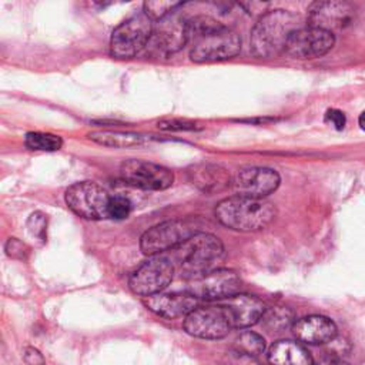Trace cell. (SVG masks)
<instances>
[{"instance_id":"cell-34","label":"cell","mask_w":365,"mask_h":365,"mask_svg":"<svg viewBox=\"0 0 365 365\" xmlns=\"http://www.w3.org/2000/svg\"><path fill=\"white\" fill-rule=\"evenodd\" d=\"M358 123H359V127L365 131V112L361 113V116H359V119H358Z\"/></svg>"},{"instance_id":"cell-20","label":"cell","mask_w":365,"mask_h":365,"mask_svg":"<svg viewBox=\"0 0 365 365\" xmlns=\"http://www.w3.org/2000/svg\"><path fill=\"white\" fill-rule=\"evenodd\" d=\"M270 365H314L308 351L291 340H280L268 348Z\"/></svg>"},{"instance_id":"cell-18","label":"cell","mask_w":365,"mask_h":365,"mask_svg":"<svg viewBox=\"0 0 365 365\" xmlns=\"http://www.w3.org/2000/svg\"><path fill=\"white\" fill-rule=\"evenodd\" d=\"M145 304L150 311L163 318H186L193 310L197 308V298L187 291L173 294L159 293L152 297H146Z\"/></svg>"},{"instance_id":"cell-28","label":"cell","mask_w":365,"mask_h":365,"mask_svg":"<svg viewBox=\"0 0 365 365\" xmlns=\"http://www.w3.org/2000/svg\"><path fill=\"white\" fill-rule=\"evenodd\" d=\"M159 128L167 130V131H193L200 130L201 127L190 120H182V119H166L159 121Z\"/></svg>"},{"instance_id":"cell-10","label":"cell","mask_w":365,"mask_h":365,"mask_svg":"<svg viewBox=\"0 0 365 365\" xmlns=\"http://www.w3.org/2000/svg\"><path fill=\"white\" fill-rule=\"evenodd\" d=\"M187 334L203 340H220L233 330L224 308L220 304L197 307L185 318Z\"/></svg>"},{"instance_id":"cell-19","label":"cell","mask_w":365,"mask_h":365,"mask_svg":"<svg viewBox=\"0 0 365 365\" xmlns=\"http://www.w3.org/2000/svg\"><path fill=\"white\" fill-rule=\"evenodd\" d=\"M189 178L193 186L206 194L225 190L227 187H232L233 182V177L223 166L211 163L192 166L189 168Z\"/></svg>"},{"instance_id":"cell-32","label":"cell","mask_w":365,"mask_h":365,"mask_svg":"<svg viewBox=\"0 0 365 365\" xmlns=\"http://www.w3.org/2000/svg\"><path fill=\"white\" fill-rule=\"evenodd\" d=\"M23 357L29 365H44V358L36 348H32V347L26 348Z\"/></svg>"},{"instance_id":"cell-31","label":"cell","mask_w":365,"mask_h":365,"mask_svg":"<svg viewBox=\"0 0 365 365\" xmlns=\"http://www.w3.org/2000/svg\"><path fill=\"white\" fill-rule=\"evenodd\" d=\"M314 365H351V364L343 355L334 352H326L314 362Z\"/></svg>"},{"instance_id":"cell-25","label":"cell","mask_w":365,"mask_h":365,"mask_svg":"<svg viewBox=\"0 0 365 365\" xmlns=\"http://www.w3.org/2000/svg\"><path fill=\"white\" fill-rule=\"evenodd\" d=\"M181 4L178 2H167V0H153V2L145 4V13L154 22V20H163L164 18L170 16L171 12H174Z\"/></svg>"},{"instance_id":"cell-15","label":"cell","mask_w":365,"mask_h":365,"mask_svg":"<svg viewBox=\"0 0 365 365\" xmlns=\"http://www.w3.org/2000/svg\"><path fill=\"white\" fill-rule=\"evenodd\" d=\"M218 304L224 308L232 327L240 330L257 324L267 311L263 300L248 294H236L220 301Z\"/></svg>"},{"instance_id":"cell-23","label":"cell","mask_w":365,"mask_h":365,"mask_svg":"<svg viewBox=\"0 0 365 365\" xmlns=\"http://www.w3.org/2000/svg\"><path fill=\"white\" fill-rule=\"evenodd\" d=\"M236 350L237 354L246 355V357H258L265 351V341L261 336L253 333V331H246L239 336L236 340Z\"/></svg>"},{"instance_id":"cell-17","label":"cell","mask_w":365,"mask_h":365,"mask_svg":"<svg viewBox=\"0 0 365 365\" xmlns=\"http://www.w3.org/2000/svg\"><path fill=\"white\" fill-rule=\"evenodd\" d=\"M337 326L331 318L324 315L304 317L293 326L296 338L310 345L328 344L337 337Z\"/></svg>"},{"instance_id":"cell-6","label":"cell","mask_w":365,"mask_h":365,"mask_svg":"<svg viewBox=\"0 0 365 365\" xmlns=\"http://www.w3.org/2000/svg\"><path fill=\"white\" fill-rule=\"evenodd\" d=\"M199 233L200 227L193 220H168L149 228L140 239V248L146 255H160L178 248Z\"/></svg>"},{"instance_id":"cell-22","label":"cell","mask_w":365,"mask_h":365,"mask_svg":"<svg viewBox=\"0 0 365 365\" xmlns=\"http://www.w3.org/2000/svg\"><path fill=\"white\" fill-rule=\"evenodd\" d=\"M25 145L33 152H58L62 149L63 140L56 134L30 131L25 137Z\"/></svg>"},{"instance_id":"cell-24","label":"cell","mask_w":365,"mask_h":365,"mask_svg":"<svg viewBox=\"0 0 365 365\" xmlns=\"http://www.w3.org/2000/svg\"><path fill=\"white\" fill-rule=\"evenodd\" d=\"M263 319L265 321L267 327L272 330H283L291 324L293 314L287 308L272 307V308H267Z\"/></svg>"},{"instance_id":"cell-4","label":"cell","mask_w":365,"mask_h":365,"mask_svg":"<svg viewBox=\"0 0 365 365\" xmlns=\"http://www.w3.org/2000/svg\"><path fill=\"white\" fill-rule=\"evenodd\" d=\"M175 250V270L187 281L200 279L206 274L218 270V265L225 255L221 240L214 234L203 232Z\"/></svg>"},{"instance_id":"cell-12","label":"cell","mask_w":365,"mask_h":365,"mask_svg":"<svg viewBox=\"0 0 365 365\" xmlns=\"http://www.w3.org/2000/svg\"><path fill=\"white\" fill-rule=\"evenodd\" d=\"M357 19L355 8L343 0H327L315 2L308 8V26L321 29L330 33L341 32L354 25Z\"/></svg>"},{"instance_id":"cell-14","label":"cell","mask_w":365,"mask_h":365,"mask_svg":"<svg viewBox=\"0 0 365 365\" xmlns=\"http://www.w3.org/2000/svg\"><path fill=\"white\" fill-rule=\"evenodd\" d=\"M280 174L268 167H246L239 170L232 182L237 196L264 199L280 187Z\"/></svg>"},{"instance_id":"cell-9","label":"cell","mask_w":365,"mask_h":365,"mask_svg":"<svg viewBox=\"0 0 365 365\" xmlns=\"http://www.w3.org/2000/svg\"><path fill=\"white\" fill-rule=\"evenodd\" d=\"M241 280L237 276V272L225 268L214 270L206 276L190 280L186 290L189 294L196 297L197 300H225L236 294H240Z\"/></svg>"},{"instance_id":"cell-5","label":"cell","mask_w":365,"mask_h":365,"mask_svg":"<svg viewBox=\"0 0 365 365\" xmlns=\"http://www.w3.org/2000/svg\"><path fill=\"white\" fill-rule=\"evenodd\" d=\"M153 20L145 13H137L121 22L112 33L110 52L117 59H131L145 51L153 37Z\"/></svg>"},{"instance_id":"cell-11","label":"cell","mask_w":365,"mask_h":365,"mask_svg":"<svg viewBox=\"0 0 365 365\" xmlns=\"http://www.w3.org/2000/svg\"><path fill=\"white\" fill-rule=\"evenodd\" d=\"M120 174L130 186L160 192L173 186L174 174L167 167L145 160H127L120 166Z\"/></svg>"},{"instance_id":"cell-13","label":"cell","mask_w":365,"mask_h":365,"mask_svg":"<svg viewBox=\"0 0 365 365\" xmlns=\"http://www.w3.org/2000/svg\"><path fill=\"white\" fill-rule=\"evenodd\" d=\"M336 46V34L317 29V27H300L296 30L286 48V53L298 60H308L323 58L333 51Z\"/></svg>"},{"instance_id":"cell-33","label":"cell","mask_w":365,"mask_h":365,"mask_svg":"<svg viewBox=\"0 0 365 365\" xmlns=\"http://www.w3.org/2000/svg\"><path fill=\"white\" fill-rule=\"evenodd\" d=\"M240 365H260L258 362H255L251 357H246V355H240Z\"/></svg>"},{"instance_id":"cell-1","label":"cell","mask_w":365,"mask_h":365,"mask_svg":"<svg viewBox=\"0 0 365 365\" xmlns=\"http://www.w3.org/2000/svg\"><path fill=\"white\" fill-rule=\"evenodd\" d=\"M189 41L194 40L190 59L194 63H215L236 58L241 52L240 36L211 18L187 20Z\"/></svg>"},{"instance_id":"cell-7","label":"cell","mask_w":365,"mask_h":365,"mask_svg":"<svg viewBox=\"0 0 365 365\" xmlns=\"http://www.w3.org/2000/svg\"><path fill=\"white\" fill-rule=\"evenodd\" d=\"M175 272L171 258L163 254L152 255L131 274L128 286L137 296L152 297L161 293L173 281Z\"/></svg>"},{"instance_id":"cell-30","label":"cell","mask_w":365,"mask_h":365,"mask_svg":"<svg viewBox=\"0 0 365 365\" xmlns=\"http://www.w3.org/2000/svg\"><path fill=\"white\" fill-rule=\"evenodd\" d=\"M326 123L333 126L336 130H343L347 124V117L341 110L330 109L326 113Z\"/></svg>"},{"instance_id":"cell-29","label":"cell","mask_w":365,"mask_h":365,"mask_svg":"<svg viewBox=\"0 0 365 365\" xmlns=\"http://www.w3.org/2000/svg\"><path fill=\"white\" fill-rule=\"evenodd\" d=\"M29 251V247L19 239H9L6 243V254L15 260H26Z\"/></svg>"},{"instance_id":"cell-2","label":"cell","mask_w":365,"mask_h":365,"mask_svg":"<svg viewBox=\"0 0 365 365\" xmlns=\"http://www.w3.org/2000/svg\"><path fill=\"white\" fill-rule=\"evenodd\" d=\"M303 27L300 18L288 11L265 12L250 34V49L258 59H276L286 53L291 34Z\"/></svg>"},{"instance_id":"cell-3","label":"cell","mask_w":365,"mask_h":365,"mask_svg":"<svg viewBox=\"0 0 365 365\" xmlns=\"http://www.w3.org/2000/svg\"><path fill=\"white\" fill-rule=\"evenodd\" d=\"M215 218L227 228L255 233L267 228L277 215V208L264 199L233 196L221 200L214 210Z\"/></svg>"},{"instance_id":"cell-16","label":"cell","mask_w":365,"mask_h":365,"mask_svg":"<svg viewBox=\"0 0 365 365\" xmlns=\"http://www.w3.org/2000/svg\"><path fill=\"white\" fill-rule=\"evenodd\" d=\"M187 43V20L177 16H167L160 20L157 27H154L149 46H153L156 52L168 56L181 51Z\"/></svg>"},{"instance_id":"cell-8","label":"cell","mask_w":365,"mask_h":365,"mask_svg":"<svg viewBox=\"0 0 365 365\" xmlns=\"http://www.w3.org/2000/svg\"><path fill=\"white\" fill-rule=\"evenodd\" d=\"M67 207L81 218H109V193L95 181H79L72 185L65 194Z\"/></svg>"},{"instance_id":"cell-26","label":"cell","mask_w":365,"mask_h":365,"mask_svg":"<svg viewBox=\"0 0 365 365\" xmlns=\"http://www.w3.org/2000/svg\"><path fill=\"white\" fill-rule=\"evenodd\" d=\"M131 213V203L124 196H114L110 197L109 201V218L114 220H124Z\"/></svg>"},{"instance_id":"cell-21","label":"cell","mask_w":365,"mask_h":365,"mask_svg":"<svg viewBox=\"0 0 365 365\" xmlns=\"http://www.w3.org/2000/svg\"><path fill=\"white\" fill-rule=\"evenodd\" d=\"M88 139L105 147L112 149H130L142 146L146 142V137L131 131H117V130H99L91 131Z\"/></svg>"},{"instance_id":"cell-27","label":"cell","mask_w":365,"mask_h":365,"mask_svg":"<svg viewBox=\"0 0 365 365\" xmlns=\"http://www.w3.org/2000/svg\"><path fill=\"white\" fill-rule=\"evenodd\" d=\"M46 228H48V218H46V215L41 211H36L29 217L27 230H29L30 236L36 237L40 241H44Z\"/></svg>"}]
</instances>
